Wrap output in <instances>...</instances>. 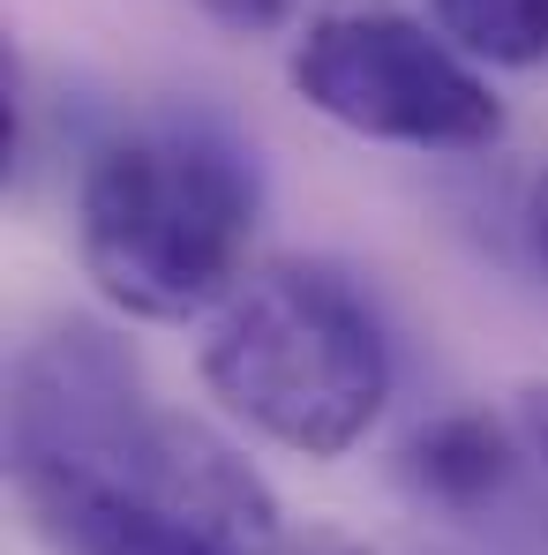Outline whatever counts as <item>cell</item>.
Segmentation results:
<instances>
[{
  "label": "cell",
  "instance_id": "cell-4",
  "mask_svg": "<svg viewBox=\"0 0 548 555\" xmlns=\"http://www.w3.org/2000/svg\"><path fill=\"white\" fill-rule=\"evenodd\" d=\"M285 83L308 113L368 143L488 151L504 135V98L488 91L481 61H466L444 30L391 8L316 15L285 53Z\"/></svg>",
  "mask_w": 548,
  "mask_h": 555
},
{
  "label": "cell",
  "instance_id": "cell-1",
  "mask_svg": "<svg viewBox=\"0 0 548 555\" xmlns=\"http://www.w3.org/2000/svg\"><path fill=\"white\" fill-rule=\"evenodd\" d=\"M8 473L61 555H278V495L226 436L151 398L128 346L53 323L8 375Z\"/></svg>",
  "mask_w": 548,
  "mask_h": 555
},
{
  "label": "cell",
  "instance_id": "cell-8",
  "mask_svg": "<svg viewBox=\"0 0 548 555\" xmlns=\"http://www.w3.org/2000/svg\"><path fill=\"white\" fill-rule=\"evenodd\" d=\"M519 436H526V451L548 465V383L519 390Z\"/></svg>",
  "mask_w": 548,
  "mask_h": 555
},
{
  "label": "cell",
  "instance_id": "cell-7",
  "mask_svg": "<svg viewBox=\"0 0 548 555\" xmlns=\"http://www.w3.org/2000/svg\"><path fill=\"white\" fill-rule=\"evenodd\" d=\"M218 30H233V38H264V30H285L308 0H195Z\"/></svg>",
  "mask_w": 548,
  "mask_h": 555
},
{
  "label": "cell",
  "instance_id": "cell-3",
  "mask_svg": "<svg viewBox=\"0 0 548 555\" xmlns=\"http://www.w3.org/2000/svg\"><path fill=\"white\" fill-rule=\"evenodd\" d=\"M203 390L226 421L293 459H346L391 405V338L323 263H264L211 315Z\"/></svg>",
  "mask_w": 548,
  "mask_h": 555
},
{
  "label": "cell",
  "instance_id": "cell-2",
  "mask_svg": "<svg viewBox=\"0 0 548 555\" xmlns=\"http://www.w3.org/2000/svg\"><path fill=\"white\" fill-rule=\"evenodd\" d=\"M256 158L211 120H158L98 143L76 181V256L128 323L218 315L256 241Z\"/></svg>",
  "mask_w": 548,
  "mask_h": 555
},
{
  "label": "cell",
  "instance_id": "cell-5",
  "mask_svg": "<svg viewBox=\"0 0 548 555\" xmlns=\"http://www.w3.org/2000/svg\"><path fill=\"white\" fill-rule=\"evenodd\" d=\"M398 473H406V488H413L421 503L473 518V511H488V503L511 488L519 443H511V428L488 421V413H436L429 428L406 436Z\"/></svg>",
  "mask_w": 548,
  "mask_h": 555
},
{
  "label": "cell",
  "instance_id": "cell-9",
  "mask_svg": "<svg viewBox=\"0 0 548 555\" xmlns=\"http://www.w3.org/2000/svg\"><path fill=\"white\" fill-rule=\"evenodd\" d=\"M526 233H534V256L548 263V173L534 181V195H526Z\"/></svg>",
  "mask_w": 548,
  "mask_h": 555
},
{
  "label": "cell",
  "instance_id": "cell-6",
  "mask_svg": "<svg viewBox=\"0 0 548 555\" xmlns=\"http://www.w3.org/2000/svg\"><path fill=\"white\" fill-rule=\"evenodd\" d=\"M429 23L481 68L548 61V0H429Z\"/></svg>",
  "mask_w": 548,
  "mask_h": 555
}]
</instances>
